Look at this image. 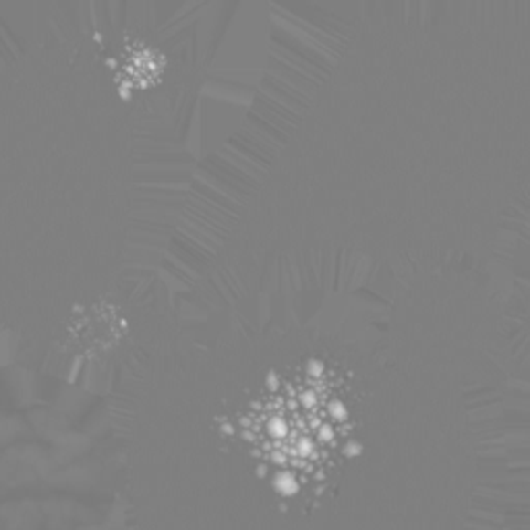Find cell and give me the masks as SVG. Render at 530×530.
<instances>
[{"instance_id":"1","label":"cell","mask_w":530,"mask_h":530,"mask_svg":"<svg viewBox=\"0 0 530 530\" xmlns=\"http://www.w3.org/2000/svg\"><path fill=\"white\" fill-rule=\"evenodd\" d=\"M305 348L282 323L139 327L108 392L129 530H420L365 489L350 381Z\"/></svg>"},{"instance_id":"2","label":"cell","mask_w":530,"mask_h":530,"mask_svg":"<svg viewBox=\"0 0 530 530\" xmlns=\"http://www.w3.org/2000/svg\"><path fill=\"white\" fill-rule=\"evenodd\" d=\"M0 15V365L67 377L131 327L122 305L145 111L102 3Z\"/></svg>"}]
</instances>
